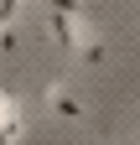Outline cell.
<instances>
[{
	"label": "cell",
	"mask_w": 140,
	"mask_h": 145,
	"mask_svg": "<svg viewBox=\"0 0 140 145\" xmlns=\"http://www.w3.org/2000/svg\"><path fill=\"white\" fill-rule=\"evenodd\" d=\"M78 57H83V62H88V67H99V62H104V47H99V42H88V47H83V52H78Z\"/></svg>",
	"instance_id": "obj_3"
},
{
	"label": "cell",
	"mask_w": 140,
	"mask_h": 145,
	"mask_svg": "<svg viewBox=\"0 0 140 145\" xmlns=\"http://www.w3.org/2000/svg\"><path fill=\"white\" fill-rule=\"evenodd\" d=\"M16 5H21V0H0V21L5 26H16Z\"/></svg>",
	"instance_id": "obj_4"
},
{
	"label": "cell",
	"mask_w": 140,
	"mask_h": 145,
	"mask_svg": "<svg viewBox=\"0 0 140 145\" xmlns=\"http://www.w3.org/2000/svg\"><path fill=\"white\" fill-rule=\"evenodd\" d=\"M21 140V119H16V99H5V145Z\"/></svg>",
	"instance_id": "obj_2"
},
{
	"label": "cell",
	"mask_w": 140,
	"mask_h": 145,
	"mask_svg": "<svg viewBox=\"0 0 140 145\" xmlns=\"http://www.w3.org/2000/svg\"><path fill=\"white\" fill-rule=\"evenodd\" d=\"M47 109H52L57 119H78V114H83V99H78V93H67L62 83H52V93H47Z\"/></svg>",
	"instance_id": "obj_1"
},
{
	"label": "cell",
	"mask_w": 140,
	"mask_h": 145,
	"mask_svg": "<svg viewBox=\"0 0 140 145\" xmlns=\"http://www.w3.org/2000/svg\"><path fill=\"white\" fill-rule=\"evenodd\" d=\"M135 145H140V140H135Z\"/></svg>",
	"instance_id": "obj_5"
}]
</instances>
